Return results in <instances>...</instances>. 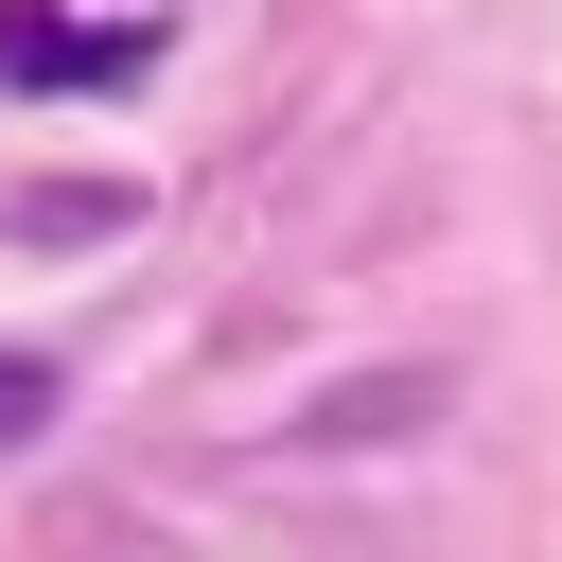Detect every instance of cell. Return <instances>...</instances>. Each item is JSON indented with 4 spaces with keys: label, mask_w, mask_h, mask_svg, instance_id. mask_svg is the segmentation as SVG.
<instances>
[{
    "label": "cell",
    "mask_w": 562,
    "mask_h": 562,
    "mask_svg": "<svg viewBox=\"0 0 562 562\" xmlns=\"http://www.w3.org/2000/svg\"><path fill=\"white\" fill-rule=\"evenodd\" d=\"M140 53H158L140 18H123V35H70L53 0H0V88H123Z\"/></svg>",
    "instance_id": "1"
},
{
    "label": "cell",
    "mask_w": 562,
    "mask_h": 562,
    "mask_svg": "<svg viewBox=\"0 0 562 562\" xmlns=\"http://www.w3.org/2000/svg\"><path fill=\"white\" fill-rule=\"evenodd\" d=\"M53 404H70V369H53V351H0V439H35Z\"/></svg>",
    "instance_id": "2"
}]
</instances>
